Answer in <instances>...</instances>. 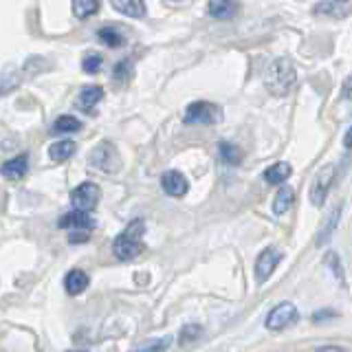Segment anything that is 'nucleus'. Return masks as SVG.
Returning a JSON list of instances; mask_svg holds the SVG:
<instances>
[{"instance_id": "c85d7f7f", "label": "nucleus", "mask_w": 352, "mask_h": 352, "mask_svg": "<svg viewBox=\"0 0 352 352\" xmlns=\"http://www.w3.org/2000/svg\"><path fill=\"white\" fill-rule=\"evenodd\" d=\"M93 236V229H71L69 234V242L71 245H82V242H88Z\"/></svg>"}, {"instance_id": "f257e3e1", "label": "nucleus", "mask_w": 352, "mask_h": 352, "mask_svg": "<svg viewBox=\"0 0 352 352\" xmlns=\"http://www.w3.org/2000/svg\"><path fill=\"white\" fill-rule=\"evenodd\" d=\"M143 234H146V223H143L141 218H135L132 223H128V227L121 231L113 242L115 258L121 262L135 260L143 251Z\"/></svg>"}, {"instance_id": "4be33fe9", "label": "nucleus", "mask_w": 352, "mask_h": 352, "mask_svg": "<svg viewBox=\"0 0 352 352\" xmlns=\"http://www.w3.org/2000/svg\"><path fill=\"white\" fill-rule=\"evenodd\" d=\"M218 152H220V159H223L225 163L229 165H238L242 161V150L238 146H234V143H229V141H220V146H218Z\"/></svg>"}, {"instance_id": "0eeeda50", "label": "nucleus", "mask_w": 352, "mask_h": 352, "mask_svg": "<svg viewBox=\"0 0 352 352\" xmlns=\"http://www.w3.org/2000/svg\"><path fill=\"white\" fill-rule=\"evenodd\" d=\"M335 174H337V168H335L333 163L324 165V168L317 172L315 181H313V185H311V203H313L315 207H322V205H324L326 196H328V190H330V185H333V181H335Z\"/></svg>"}, {"instance_id": "7c9ffc66", "label": "nucleus", "mask_w": 352, "mask_h": 352, "mask_svg": "<svg viewBox=\"0 0 352 352\" xmlns=\"http://www.w3.org/2000/svg\"><path fill=\"white\" fill-rule=\"evenodd\" d=\"M326 317H337V313L335 311H319V313H315L313 315V319H315V322H322V319H326Z\"/></svg>"}, {"instance_id": "b1692460", "label": "nucleus", "mask_w": 352, "mask_h": 352, "mask_svg": "<svg viewBox=\"0 0 352 352\" xmlns=\"http://www.w3.org/2000/svg\"><path fill=\"white\" fill-rule=\"evenodd\" d=\"M132 73H135V64H132V60H121V62H117L115 71H113V80L117 84H128L132 80Z\"/></svg>"}, {"instance_id": "20e7f679", "label": "nucleus", "mask_w": 352, "mask_h": 352, "mask_svg": "<svg viewBox=\"0 0 352 352\" xmlns=\"http://www.w3.org/2000/svg\"><path fill=\"white\" fill-rule=\"evenodd\" d=\"M88 163H91V168H95L99 172L115 174L121 168V157L113 143L102 141L99 146H95L91 150V154H88Z\"/></svg>"}, {"instance_id": "dca6fc26", "label": "nucleus", "mask_w": 352, "mask_h": 352, "mask_svg": "<svg viewBox=\"0 0 352 352\" xmlns=\"http://www.w3.org/2000/svg\"><path fill=\"white\" fill-rule=\"evenodd\" d=\"M113 7L128 18H146V3L143 0H110Z\"/></svg>"}, {"instance_id": "5701e85b", "label": "nucleus", "mask_w": 352, "mask_h": 352, "mask_svg": "<svg viewBox=\"0 0 352 352\" xmlns=\"http://www.w3.org/2000/svg\"><path fill=\"white\" fill-rule=\"evenodd\" d=\"M339 216H341V207H335L333 212H330V216H328V220H326V225H324L322 229H319L317 245H326L328 238L333 236V231H335V227H337V223H339Z\"/></svg>"}, {"instance_id": "c756f323", "label": "nucleus", "mask_w": 352, "mask_h": 352, "mask_svg": "<svg viewBox=\"0 0 352 352\" xmlns=\"http://www.w3.org/2000/svg\"><path fill=\"white\" fill-rule=\"evenodd\" d=\"M170 346V339H161V341H152V344H141L139 350H165Z\"/></svg>"}, {"instance_id": "473e14b6", "label": "nucleus", "mask_w": 352, "mask_h": 352, "mask_svg": "<svg viewBox=\"0 0 352 352\" xmlns=\"http://www.w3.org/2000/svg\"><path fill=\"white\" fill-rule=\"evenodd\" d=\"M344 146H346L348 150H352V126H350V130L346 132V137H344Z\"/></svg>"}, {"instance_id": "6ab92c4d", "label": "nucleus", "mask_w": 352, "mask_h": 352, "mask_svg": "<svg viewBox=\"0 0 352 352\" xmlns=\"http://www.w3.org/2000/svg\"><path fill=\"white\" fill-rule=\"evenodd\" d=\"M97 40L102 42L104 47H108V49H119V47H124V44H126L124 33H119V31L113 29V27L99 29V31H97Z\"/></svg>"}, {"instance_id": "6e6552de", "label": "nucleus", "mask_w": 352, "mask_h": 352, "mask_svg": "<svg viewBox=\"0 0 352 352\" xmlns=\"http://www.w3.org/2000/svg\"><path fill=\"white\" fill-rule=\"evenodd\" d=\"M280 260H282V251H278L275 247L264 249L260 253L258 262H256V278H258V282L269 280V275L275 271V267L280 264Z\"/></svg>"}, {"instance_id": "a878e982", "label": "nucleus", "mask_w": 352, "mask_h": 352, "mask_svg": "<svg viewBox=\"0 0 352 352\" xmlns=\"http://www.w3.org/2000/svg\"><path fill=\"white\" fill-rule=\"evenodd\" d=\"M203 335V326L198 324H187L181 328V335H179V341L181 344H192V341H198Z\"/></svg>"}, {"instance_id": "cd10ccee", "label": "nucleus", "mask_w": 352, "mask_h": 352, "mask_svg": "<svg viewBox=\"0 0 352 352\" xmlns=\"http://www.w3.org/2000/svg\"><path fill=\"white\" fill-rule=\"evenodd\" d=\"M324 262L328 264L330 269H333V273H335V278L346 286V278H344V269H341V260H339V256L335 251H328L326 253V258H324Z\"/></svg>"}, {"instance_id": "f3484780", "label": "nucleus", "mask_w": 352, "mask_h": 352, "mask_svg": "<svg viewBox=\"0 0 352 352\" xmlns=\"http://www.w3.org/2000/svg\"><path fill=\"white\" fill-rule=\"evenodd\" d=\"M291 172H293V168L289 163H284V161L273 163L271 168L264 170V181H267L269 185H284L286 179L291 176Z\"/></svg>"}, {"instance_id": "9b49d317", "label": "nucleus", "mask_w": 352, "mask_h": 352, "mask_svg": "<svg viewBox=\"0 0 352 352\" xmlns=\"http://www.w3.org/2000/svg\"><path fill=\"white\" fill-rule=\"evenodd\" d=\"M29 172V154H18V157L5 161L0 165V174L5 176L9 181H18V179H25Z\"/></svg>"}, {"instance_id": "393cba45", "label": "nucleus", "mask_w": 352, "mask_h": 352, "mask_svg": "<svg viewBox=\"0 0 352 352\" xmlns=\"http://www.w3.org/2000/svg\"><path fill=\"white\" fill-rule=\"evenodd\" d=\"M20 71L18 73H0V95H7L14 91L16 86H20Z\"/></svg>"}, {"instance_id": "a211bd4d", "label": "nucleus", "mask_w": 352, "mask_h": 352, "mask_svg": "<svg viewBox=\"0 0 352 352\" xmlns=\"http://www.w3.org/2000/svg\"><path fill=\"white\" fill-rule=\"evenodd\" d=\"M77 150V143L75 141H69V139H64V141H55L53 146L49 148V157L51 161L55 163H64V161H69L73 154Z\"/></svg>"}, {"instance_id": "412c9836", "label": "nucleus", "mask_w": 352, "mask_h": 352, "mask_svg": "<svg viewBox=\"0 0 352 352\" xmlns=\"http://www.w3.org/2000/svg\"><path fill=\"white\" fill-rule=\"evenodd\" d=\"M99 11V0H73V16L77 20H86Z\"/></svg>"}, {"instance_id": "39448f33", "label": "nucleus", "mask_w": 352, "mask_h": 352, "mask_svg": "<svg viewBox=\"0 0 352 352\" xmlns=\"http://www.w3.org/2000/svg\"><path fill=\"white\" fill-rule=\"evenodd\" d=\"M99 198H102V187L97 183H80L71 192V203L75 209H84V212H93V209L99 205Z\"/></svg>"}, {"instance_id": "1a4fd4ad", "label": "nucleus", "mask_w": 352, "mask_h": 352, "mask_svg": "<svg viewBox=\"0 0 352 352\" xmlns=\"http://www.w3.org/2000/svg\"><path fill=\"white\" fill-rule=\"evenodd\" d=\"M58 227L60 229H95L97 223L91 214L84 212V209H73V212L60 216Z\"/></svg>"}, {"instance_id": "ddd939ff", "label": "nucleus", "mask_w": 352, "mask_h": 352, "mask_svg": "<svg viewBox=\"0 0 352 352\" xmlns=\"http://www.w3.org/2000/svg\"><path fill=\"white\" fill-rule=\"evenodd\" d=\"M104 99V88L102 86H86L82 88L80 97H77V108L84 110V113H91V110Z\"/></svg>"}, {"instance_id": "72a5a7b5", "label": "nucleus", "mask_w": 352, "mask_h": 352, "mask_svg": "<svg viewBox=\"0 0 352 352\" xmlns=\"http://www.w3.org/2000/svg\"><path fill=\"white\" fill-rule=\"evenodd\" d=\"M170 3H179V0H170Z\"/></svg>"}, {"instance_id": "f8f14e48", "label": "nucleus", "mask_w": 352, "mask_h": 352, "mask_svg": "<svg viewBox=\"0 0 352 352\" xmlns=\"http://www.w3.org/2000/svg\"><path fill=\"white\" fill-rule=\"evenodd\" d=\"M88 284H91V280H88V275L82 269H71L64 275V291L73 297L82 295L88 289Z\"/></svg>"}, {"instance_id": "bb28decb", "label": "nucleus", "mask_w": 352, "mask_h": 352, "mask_svg": "<svg viewBox=\"0 0 352 352\" xmlns=\"http://www.w3.org/2000/svg\"><path fill=\"white\" fill-rule=\"evenodd\" d=\"M102 64H104L102 55H99V53H88L86 58L82 60V69L88 75H95V73H99V69H102Z\"/></svg>"}, {"instance_id": "423d86ee", "label": "nucleus", "mask_w": 352, "mask_h": 352, "mask_svg": "<svg viewBox=\"0 0 352 352\" xmlns=\"http://www.w3.org/2000/svg\"><path fill=\"white\" fill-rule=\"evenodd\" d=\"M297 319H300V313H297L295 304L291 302H282L273 308L267 317V328L273 330V333H280V330H286L297 324Z\"/></svg>"}, {"instance_id": "2f4dec72", "label": "nucleus", "mask_w": 352, "mask_h": 352, "mask_svg": "<svg viewBox=\"0 0 352 352\" xmlns=\"http://www.w3.org/2000/svg\"><path fill=\"white\" fill-rule=\"evenodd\" d=\"M344 97L352 102V77H348L346 84H344Z\"/></svg>"}, {"instance_id": "9d476101", "label": "nucleus", "mask_w": 352, "mask_h": 352, "mask_svg": "<svg viewBox=\"0 0 352 352\" xmlns=\"http://www.w3.org/2000/svg\"><path fill=\"white\" fill-rule=\"evenodd\" d=\"M161 187H163V192L172 196V198H181L187 194V190H190V183H187V179L181 174V172H165L161 176Z\"/></svg>"}, {"instance_id": "2eb2a0df", "label": "nucleus", "mask_w": 352, "mask_h": 352, "mask_svg": "<svg viewBox=\"0 0 352 352\" xmlns=\"http://www.w3.org/2000/svg\"><path fill=\"white\" fill-rule=\"evenodd\" d=\"M295 203V190L289 185H282L278 194L273 198V214L275 216H284L286 212H291V207Z\"/></svg>"}, {"instance_id": "f03ea898", "label": "nucleus", "mask_w": 352, "mask_h": 352, "mask_svg": "<svg viewBox=\"0 0 352 352\" xmlns=\"http://www.w3.org/2000/svg\"><path fill=\"white\" fill-rule=\"evenodd\" d=\"M295 82H297V73H295V66L289 58H278L267 69V75H264V84H267L269 93L278 95V97L291 93Z\"/></svg>"}, {"instance_id": "f704fd0d", "label": "nucleus", "mask_w": 352, "mask_h": 352, "mask_svg": "<svg viewBox=\"0 0 352 352\" xmlns=\"http://www.w3.org/2000/svg\"><path fill=\"white\" fill-rule=\"evenodd\" d=\"M337 3H339V0H337Z\"/></svg>"}, {"instance_id": "4468645a", "label": "nucleus", "mask_w": 352, "mask_h": 352, "mask_svg": "<svg viewBox=\"0 0 352 352\" xmlns=\"http://www.w3.org/2000/svg\"><path fill=\"white\" fill-rule=\"evenodd\" d=\"M238 0H212L209 3V16L216 20H231L238 16Z\"/></svg>"}, {"instance_id": "aec40b11", "label": "nucleus", "mask_w": 352, "mask_h": 352, "mask_svg": "<svg viewBox=\"0 0 352 352\" xmlns=\"http://www.w3.org/2000/svg\"><path fill=\"white\" fill-rule=\"evenodd\" d=\"M55 135H69V132H77L82 130V121L73 117V115H60L58 119L53 121V128H51Z\"/></svg>"}, {"instance_id": "7ed1b4c3", "label": "nucleus", "mask_w": 352, "mask_h": 352, "mask_svg": "<svg viewBox=\"0 0 352 352\" xmlns=\"http://www.w3.org/2000/svg\"><path fill=\"white\" fill-rule=\"evenodd\" d=\"M223 121V110L212 102H194L183 115L185 126H214Z\"/></svg>"}]
</instances>
